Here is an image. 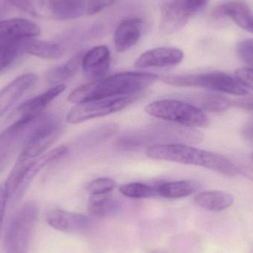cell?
I'll use <instances>...</instances> for the list:
<instances>
[{
    "instance_id": "obj_27",
    "label": "cell",
    "mask_w": 253,
    "mask_h": 253,
    "mask_svg": "<svg viewBox=\"0 0 253 253\" xmlns=\"http://www.w3.org/2000/svg\"><path fill=\"white\" fill-rule=\"evenodd\" d=\"M33 160L19 156L16 165L13 167L8 178L4 182L6 193L8 201L13 200L29 168L30 164Z\"/></svg>"
},
{
    "instance_id": "obj_17",
    "label": "cell",
    "mask_w": 253,
    "mask_h": 253,
    "mask_svg": "<svg viewBox=\"0 0 253 253\" xmlns=\"http://www.w3.org/2000/svg\"><path fill=\"white\" fill-rule=\"evenodd\" d=\"M213 16L218 18L227 16L242 29L253 34V13L242 1H226L215 7Z\"/></svg>"
},
{
    "instance_id": "obj_29",
    "label": "cell",
    "mask_w": 253,
    "mask_h": 253,
    "mask_svg": "<svg viewBox=\"0 0 253 253\" xmlns=\"http://www.w3.org/2000/svg\"><path fill=\"white\" fill-rule=\"evenodd\" d=\"M120 191L126 197L131 199H149L158 196L156 187H150L139 182L124 184L120 187Z\"/></svg>"
},
{
    "instance_id": "obj_34",
    "label": "cell",
    "mask_w": 253,
    "mask_h": 253,
    "mask_svg": "<svg viewBox=\"0 0 253 253\" xmlns=\"http://www.w3.org/2000/svg\"><path fill=\"white\" fill-rule=\"evenodd\" d=\"M117 0H90L87 14L94 15L116 2Z\"/></svg>"
},
{
    "instance_id": "obj_28",
    "label": "cell",
    "mask_w": 253,
    "mask_h": 253,
    "mask_svg": "<svg viewBox=\"0 0 253 253\" xmlns=\"http://www.w3.org/2000/svg\"><path fill=\"white\" fill-rule=\"evenodd\" d=\"M117 206V201L110 193L92 195L87 203V211L92 216L105 218L113 213Z\"/></svg>"
},
{
    "instance_id": "obj_15",
    "label": "cell",
    "mask_w": 253,
    "mask_h": 253,
    "mask_svg": "<svg viewBox=\"0 0 253 253\" xmlns=\"http://www.w3.org/2000/svg\"><path fill=\"white\" fill-rule=\"evenodd\" d=\"M69 152V147L65 145H61L44 153V155L40 156L36 160L32 161L30 164L25 178H24L13 200H19L24 196L30 184H31L34 178L38 175L40 171L42 170L45 167L48 166L50 164L60 160L62 158L68 155Z\"/></svg>"
},
{
    "instance_id": "obj_18",
    "label": "cell",
    "mask_w": 253,
    "mask_h": 253,
    "mask_svg": "<svg viewBox=\"0 0 253 253\" xmlns=\"http://www.w3.org/2000/svg\"><path fill=\"white\" fill-rule=\"evenodd\" d=\"M143 22L140 18L130 17L121 22L114 34V46L118 52H125L135 45L142 32Z\"/></svg>"
},
{
    "instance_id": "obj_19",
    "label": "cell",
    "mask_w": 253,
    "mask_h": 253,
    "mask_svg": "<svg viewBox=\"0 0 253 253\" xmlns=\"http://www.w3.org/2000/svg\"><path fill=\"white\" fill-rule=\"evenodd\" d=\"M180 99L187 101L203 111L209 112H223L233 107L231 99L215 92L183 95Z\"/></svg>"
},
{
    "instance_id": "obj_30",
    "label": "cell",
    "mask_w": 253,
    "mask_h": 253,
    "mask_svg": "<svg viewBox=\"0 0 253 253\" xmlns=\"http://www.w3.org/2000/svg\"><path fill=\"white\" fill-rule=\"evenodd\" d=\"M118 129V126L116 124L104 125L87 132L83 138H81L80 141L85 146L96 144L113 136Z\"/></svg>"
},
{
    "instance_id": "obj_11",
    "label": "cell",
    "mask_w": 253,
    "mask_h": 253,
    "mask_svg": "<svg viewBox=\"0 0 253 253\" xmlns=\"http://www.w3.org/2000/svg\"><path fill=\"white\" fill-rule=\"evenodd\" d=\"M38 81L36 74H22L0 90V120Z\"/></svg>"
},
{
    "instance_id": "obj_12",
    "label": "cell",
    "mask_w": 253,
    "mask_h": 253,
    "mask_svg": "<svg viewBox=\"0 0 253 253\" xmlns=\"http://www.w3.org/2000/svg\"><path fill=\"white\" fill-rule=\"evenodd\" d=\"M184 59L182 50L175 47H162L143 53L137 59L135 66L138 68H165L175 66Z\"/></svg>"
},
{
    "instance_id": "obj_24",
    "label": "cell",
    "mask_w": 253,
    "mask_h": 253,
    "mask_svg": "<svg viewBox=\"0 0 253 253\" xmlns=\"http://www.w3.org/2000/svg\"><path fill=\"white\" fill-rule=\"evenodd\" d=\"M83 55L76 54L62 65L52 68L46 74V80L50 84H60L62 82L70 80L77 74L82 65Z\"/></svg>"
},
{
    "instance_id": "obj_1",
    "label": "cell",
    "mask_w": 253,
    "mask_h": 253,
    "mask_svg": "<svg viewBox=\"0 0 253 253\" xmlns=\"http://www.w3.org/2000/svg\"><path fill=\"white\" fill-rule=\"evenodd\" d=\"M159 78V76L150 73H120L77 87L70 93L68 101L77 105L105 98L142 93Z\"/></svg>"
},
{
    "instance_id": "obj_9",
    "label": "cell",
    "mask_w": 253,
    "mask_h": 253,
    "mask_svg": "<svg viewBox=\"0 0 253 253\" xmlns=\"http://www.w3.org/2000/svg\"><path fill=\"white\" fill-rule=\"evenodd\" d=\"M207 0H161V30L175 32L182 28L206 4Z\"/></svg>"
},
{
    "instance_id": "obj_26",
    "label": "cell",
    "mask_w": 253,
    "mask_h": 253,
    "mask_svg": "<svg viewBox=\"0 0 253 253\" xmlns=\"http://www.w3.org/2000/svg\"><path fill=\"white\" fill-rule=\"evenodd\" d=\"M23 41L24 40H0V74L11 68L25 54Z\"/></svg>"
},
{
    "instance_id": "obj_25",
    "label": "cell",
    "mask_w": 253,
    "mask_h": 253,
    "mask_svg": "<svg viewBox=\"0 0 253 253\" xmlns=\"http://www.w3.org/2000/svg\"><path fill=\"white\" fill-rule=\"evenodd\" d=\"M199 189V184L193 181H176L164 183L156 187L158 196L165 199H175L191 196Z\"/></svg>"
},
{
    "instance_id": "obj_38",
    "label": "cell",
    "mask_w": 253,
    "mask_h": 253,
    "mask_svg": "<svg viewBox=\"0 0 253 253\" xmlns=\"http://www.w3.org/2000/svg\"><path fill=\"white\" fill-rule=\"evenodd\" d=\"M242 135L248 141L253 143V119L244 126L242 128Z\"/></svg>"
},
{
    "instance_id": "obj_5",
    "label": "cell",
    "mask_w": 253,
    "mask_h": 253,
    "mask_svg": "<svg viewBox=\"0 0 253 253\" xmlns=\"http://www.w3.org/2000/svg\"><path fill=\"white\" fill-rule=\"evenodd\" d=\"M162 81L176 87H199L236 96H245L248 93L246 88L236 79L221 72L166 75L162 77Z\"/></svg>"
},
{
    "instance_id": "obj_31",
    "label": "cell",
    "mask_w": 253,
    "mask_h": 253,
    "mask_svg": "<svg viewBox=\"0 0 253 253\" xmlns=\"http://www.w3.org/2000/svg\"><path fill=\"white\" fill-rule=\"evenodd\" d=\"M117 187L114 180L109 178H100L90 181L86 190L90 195H100L111 193Z\"/></svg>"
},
{
    "instance_id": "obj_37",
    "label": "cell",
    "mask_w": 253,
    "mask_h": 253,
    "mask_svg": "<svg viewBox=\"0 0 253 253\" xmlns=\"http://www.w3.org/2000/svg\"><path fill=\"white\" fill-rule=\"evenodd\" d=\"M233 107L248 110V111H253V97L243 98V99L233 101Z\"/></svg>"
},
{
    "instance_id": "obj_39",
    "label": "cell",
    "mask_w": 253,
    "mask_h": 253,
    "mask_svg": "<svg viewBox=\"0 0 253 253\" xmlns=\"http://www.w3.org/2000/svg\"><path fill=\"white\" fill-rule=\"evenodd\" d=\"M252 159H253V154H252Z\"/></svg>"
},
{
    "instance_id": "obj_3",
    "label": "cell",
    "mask_w": 253,
    "mask_h": 253,
    "mask_svg": "<svg viewBox=\"0 0 253 253\" xmlns=\"http://www.w3.org/2000/svg\"><path fill=\"white\" fill-rule=\"evenodd\" d=\"M203 135L199 130L184 126L155 123L123 134L116 141L122 150H133L144 147L168 144H199Z\"/></svg>"
},
{
    "instance_id": "obj_16",
    "label": "cell",
    "mask_w": 253,
    "mask_h": 253,
    "mask_svg": "<svg viewBox=\"0 0 253 253\" xmlns=\"http://www.w3.org/2000/svg\"><path fill=\"white\" fill-rule=\"evenodd\" d=\"M41 29L33 21L22 18H12L0 21V40H21L34 38Z\"/></svg>"
},
{
    "instance_id": "obj_21",
    "label": "cell",
    "mask_w": 253,
    "mask_h": 253,
    "mask_svg": "<svg viewBox=\"0 0 253 253\" xmlns=\"http://www.w3.org/2000/svg\"><path fill=\"white\" fill-rule=\"evenodd\" d=\"M65 89L66 86L64 84L53 86L44 93L34 96L32 99H28L22 103L18 108V111L20 113L22 117L37 116L42 114L44 108L61 93H63Z\"/></svg>"
},
{
    "instance_id": "obj_23",
    "label": "cell",
    "mask_w": 253,
    "mask_h": 253,
    "mask_svg": "<svg viewBox=\"0 0 253 253\" xmlns=\"http://www.w3.org/2000/svg\"><path fill=\"white\" fill-rule=\"evenodd\" d=\"M23 50L24 53L27 54L47 59H58L64 53V49L60 44L34 38L24 40Z\"/></svg>"
},
{
    "instance_id": "obj_20",
    "label": "cell",
    "mask_w": 253,
    "mask_h": 253,
    "mask_svg": "<svg viewBox=\"0 0 253 253\" xmlns=\"http://www.w3.org/2000/svg\"><path fill=\"white\" fill-rule=\"evenodd\" d=\"M233 195L221 190L202 192L196 195L194 202L198 207L210 212H221L233 206Z\"/></svg>"
},
{
    "instance_id": "obj_32",
    "label": "cell",
    "mask_w": 253,
    "mask_h": 253,
    "mask_svg": "<svg viewBox=\"0 0 253 253\" xmlns=\"http://www.w3.org/2000/svg\"><path fill=\"white\" fill-rule=\"evenodd\" d=\"M236 50L241 60L248 68L253 70V39L240 42L237 44Z\"/></svg>"
},
{
    "instance_id": "obj_2",
    "label": "cell",
    "mask_w": 253,
    "mask_h": 253,
    "mask_svg": "<svg viewBox=\"0 0 253 253\" xmlns=\"http://www.w3.org/2000/svg\"><path fill=\"white\" fill-rule=\"evenodd\" d=\"M146 155L155 160L202 167L229 176H235L241 173V168L225 156L201 150L187 144L152 146L147 147Z\"/></svg>"
},
{
    "instance_id": "obj_6",
    "label": "cell",
    "mask_w": 253,
    "mask_h": 253,
    "mask_svg": "<svg viewBox=\"0 0 253 253\" xmlns=\"http://www.w3.org/2000/svg\"><path fill=\"white\" fill-rule=\"evenodd\" d=\"M42 115L22 117L0 134V173L10 165L17 152L22 150Z\"/></svg>"
},
{
    "instance_id": "obj_14",
    "label": "cell",
    "mask_w": 253,
    "mask_h": 253,
    "mask_svg": "<svg viewBox=\"0 0 253 253\" xmlns=\"http://www.w3.org/2000/svg\"><path fill=\"white\" fill-rule=\"evenodd\" d=\"M47 224L54 230L64 233H77L87 230L90 224L88 217L64 210L50 211L46 216Z\"/></svg>"
},
{
    "instance_id": "obj_10",
    "label": "cell",
    "mask_w": 253,
    "mask_h": 253,
    "mask_svg": "<svg viewBox=\"0 0 253 253\" xmlns=\"http://www.w3.org/2000/svg\"><path fill=\"white\" fill-rule=\"evenodd\" d=\"M62 126L57 117L43 114L38 126L24 145L20 156L33 160L42 154L60 136Z\"/></svg>"
},
{
    "instance_id": "obj_35",
    "label": "cell",
    "mask_w": 253,
    "mask_h": 253,
    "mask_svg": "<svg viewBox=\"0 0 253 253\" xmlns=\"http://www.w3.org/2000/svg\"><path fill=\"white\" fill-rule=\"evenodd\" d=\"M9 1L16 7L30 14L37 16L38 13L35 0H9Z\"/></svg>"
},
{
    "instance_id": "obj_13",
    "label": "cell",
    "mask_w": 253,
    "mask_h": 253,
    "mask_svg": "<svg viewBox=\"0 0 253 253\" xmlns=\"http://www.w3.org/2000/svg\"><path fill=\"white\" fill-rule=\"evenodd\" d=\"M111 53L107 46L99 45L87 51L83 57L82 68L87 78L101 80L110 69Z\"/></svg>"
},
{
    "instance_id": "obj_8",
    "label": "cell",
    "mask_w": 253,
    "mask_h": 253,
    "mask_svg": "<svg viewBox=\"0 0 253 253\" xmlns=\"http://www.w3.org/2000/svg\"><path fill=\"white\" fill-rule=\"evenodd\" d=\"M142 96V93H139L77 104L68 113L67 121L70 124H80L89 120L110 115L123 111Z\"/></svg>"
},
{
    "instance_id": "obj_4",
    "label": "cell",
    "mask_w": 253,
    "mask_h": 253,
    "mask_svg": "<svg viewBox=\"0 0 253 253\" xmlns=\"http://www.w3.org/2000/svg\"><path fill=\"white\" fill-rule=\"evenodd\" d=\"M145 112L159 120L187 127H207L211 124V120L205 111L179 99H162L152 102L146 106Z\"/></svg>"
},
{
    "instance_id": "obj_33",
    "label": "cell",
    "mask_w": 253,
    "mask_h": 253,
    "mask_svg": "<svg viewBox=\"0 0 253 253\" xmlns=\"http://www.w3.org/2000/svg\"><path fill=\"white\" fill-rule=\"evenodd\" d=\"M236 80L243 87L253 90V70L248 68H239L236 71Z\"/></svg>"
},
{
    "instance_id": "obj_36",
    "label": "cell",
    "mask_w": 253,
    "mask_h": 253,
    "mask_svg": "<svg viewBox=\"0 0 253 253\" xmlns=\"http://www.w3.org/2000/svg\"><path fill=\"white\" fill-rule=\"evenodd\" d=\"M8 202L7 193L4 184L0 185V233H1V227H2L3 220L5 214L6 205Z\"/></svg>"
},
{
    "instance_id": "obj_7",
    "label": "cell",
    "mask_w": 253,
    "mask_h": 253,
    "mask_svg": "<svg viewBox=\"0 0 253 253\" xmlns=\"http://www.w3.org/2000/svg\"><path fill=\"white\" fill-rule=\"evenodd\" d=\"M38 215L37 204L34 202H28L13 215L5 237L7 253L27 252Z\"/></svg>"
},
{
    "instance_id": "obj_22",
    "label": "cell",
    "mask_w": 253,
    "mask_h": 253,
    "mask_svg": "<svg viewBox=\"0 0 253 253\" xmlns=\"http://www.w3.org/2000/svg\"><path fill=\"white\" fill-rule=\"evenodd\" d=\"M90 0H49L52 14L59 20H70L87 13Z\"/></svg>"
}]
</instances>
